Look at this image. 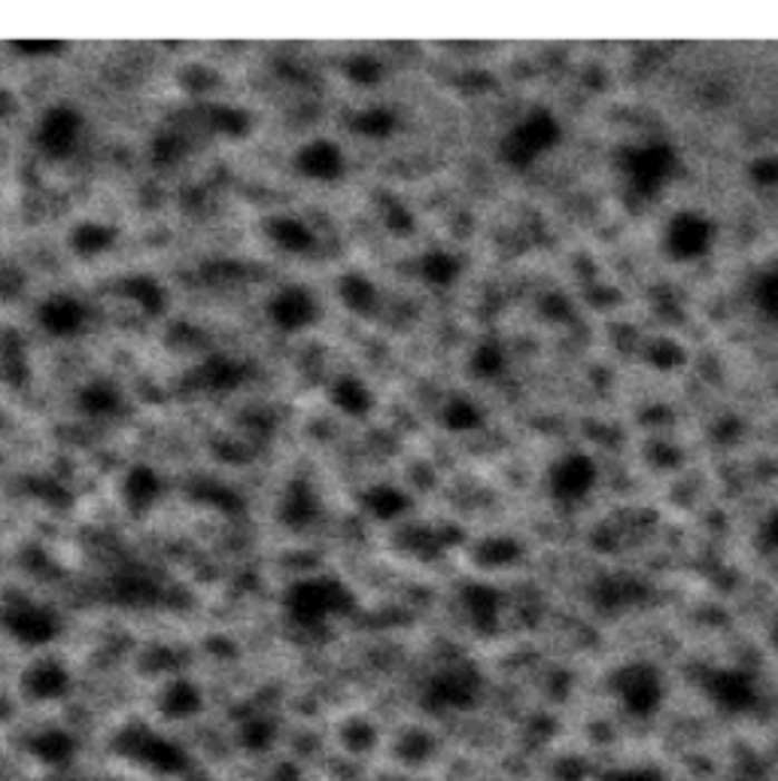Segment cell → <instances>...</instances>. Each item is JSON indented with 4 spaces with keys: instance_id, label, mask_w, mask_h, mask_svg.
I'll return each instance as SVG.
<instances>
[{
    "instance_id": "obj_10",
    "label": "cell",
    "mask_w": 778,
    "mask_h": 781,
    "mask_svg": "<svg viewBox=\"0 0 778 781\" xmlns=\"http://www.w3.org/2000/svg\"><path fill=\"white\" fill-rule=\"evenodd\" d=\"M706 696L712 700V705L723 714H748L760 705V691H757V679L751 672L736 670V666H721L712 670L702 681Z\"/></svg>"
},
{
    "instance_id": "obj_35",
    "label": "cell",
    "mask_w": 778,
    "mask_h": 781,
    "mask_svg": "<svg viewBox=\"0 0 778 781\" xmlns=\"http://www.w3.org/2000/svg\"><path fill=\"white\" fill-rule=\"evenodd\" d=\"M505 365H508V357H505L499 341H480V344L471 350V374H475V378H502V374H505Z\"/></svg>"
},
{
    "instance_id": "obj_36",
    "label": "cell",
    "mask_w": 778,
    "mask_h": 781,
    "mask_svg": "<svg viewBox=\"0 0 778 781\" xmlns=\"http://www.w3.org/2000/svg\"><path fill=\"white\" fill-rule=\"evenodd\" d=\"M237 739H241V745H244L246 751L259 754V751H268V748L278 742V724H274L271 717H262V714L246 717L244 724H241V730H237Z\"/></svg>"
},
{
    "instance_id": "obj_13",
    "label": "cell",
    "mask_w": 778,
    "mask_h": 781,
    "mask_svg": "<svg viewBox=\"0 0 778 781\" xmlns=\"http://www.w3.org/2000/svg\"><path fill=\"white\" fill-rule=\"evenodd\" d=\"M37 323H40L46 335L77 338L86 329V323H89V311H86V304L79 302V299L67 295V292H58V295H49L46 302H40Z\"/></svg>"
},
{
    "instance_id": "obj_4",
    "label": "cell",
    "mask_w": 778,
    "mask_h": 781,
    "mask_svg": "<svg viewBox=\"0 0 778 781\" xmlns=\"http://www.w3.org/2000/svg\"><path fill=\"white\" fill-rule=\"evenodd\" d=\"M617 165L626 179V189L633 192L635 198H657L679 170V153L667 140H648V144L621 149Z\"/></svg>"
},
{
    "instance_id": "obj_1",
    "label": "cell",
    "mask_w": 778,
    "mask_h": 781,
    "mask_svg": "<svg viewBox=\"0 0 778 781\" xmlns=\"http://www.w3.org/2000/svg\"><path fill=\"white\" fill-rule=\"evenodd\" d=\"M283 608L299 629H323L334 617H344L357 608V596L344 580L304 578L292 584L283 596Z\"/></svg>"
},
{
    "instance_id": "obj_44",
    "label": "cell",
    "mask_w": 778,
    "mask_h": 781,
    "mask_svg": "<svg viewBox=\"0 0 778 781\" xmlns=\"http://www.w3.org/2000/svg\"><path fill=\"white\" fill-rule=\"evenodd\" d=\"M399 781H401V779H399Z\"/></svg>"
},
{
    "instance_id": "obj_33",
    "label": "cell",
    "mask_w": 778,
    "mask_h": 781,
    "mask_svg": "<svg viewBox=\"0 0 778 781\" xmlns=\"http://www.w3.org/2000/svg\"><path fill=\"white\" fill-rule=\"evenodd\" d=\"M350 125H353L357 135L368 137V140H387V137L396 135L399 119H396V113L389 110V107H366V110H359L350 119Z\"/></svg>"
},
{
    "instance_id": "obj_37",
    "label": "cell",
    "mask_w": 778,
    "mask_h": 781,
    "mask_svg": "<svg viewBox=\"0 0 778 781\" xmlns=\"http://www.w3.org/2000/svg\"><path fill=\"white\" fill-rule=\"evenodd\" d=\"M751 302L764 320L778 323V269L757 274L755 286H751Z\"/></svg>"
},
{
    "instance_id": "obj_30",
    "label": "cell",
    "mask_w": 778,
    "mask_h": 781,
    "mask_svg": "<svg viewBox=\"0 0 778 781\" xmlns=\"http://www.w3.org/2000/svg\"><path fill=\"white\" fill-rule=\"evenodd\" d=\"M338 295H341L347 311L359 313V316H368L378 307V286L359 271H350V274L338 280Z\"/></svg>"
},
{
    "instance_id": "obj_22",
    "label": "cell",
    "mask_w": 778,
    "mask_h": 781,
    "mask_svg": "<svg viewBox=\"0 0 778 781\" xmlns=\"http://www.w3.org/2000/svg\"><path fill=\"white\" fill-rule=\"evenodd\" d=\"M463 608H466L468 621L478 626L480 633H493L499 624V590L489 584H466L463 590Z\"/></svg>"
},
{
    "instance_id": "obj_14",
    "label": "cell",
    "mask_w": 778,
    "mask_h": 781,
    "mask_svg": "<svg viewBox=\"0 0 778 781\" xmlns=\"http://www.w3.org/2000/svg\"><path fill=\"white\" fill-rule=\"evenodd\" d=\"M74 687V679L65 663L58 660H37L22 675V693L33 703H56L65 700Z\"/></svg>"
},
{
    "instance_id": "obj_25",
    "label": "cell",
    "mask_w": 778,
    "mask_h": 781,
    "mask_svg": "<svg viewBox=\"0 0 778 781\" xmlns=\"http://www.w3.org/2000/svg\"><path fill=\"white\" fill-rule=\"evenodd\" d=\"M417 271H420V280L426 286L450 290L456 280H459V274H463V262L450 250H429L417 262Z\"/></svg>"
},
{
    "instance_id": "obj_27",
    "label": "cell",
    "mask_w": 778,
    "mask_h": 781,
    "mask_svg": "<svg viewBox=\"0 0 778 781\" xmlns=\"http://www.w3.org/2000/svg\"><path fill=\"white\" fill-rule=\"evenodd\" d=\"M329 402L341 413H347V417H366V413L375 408V396H371V390L366 387V380L344 374V378H338L332 383Z\"/></svg>"
},
{
    "instance_id": "obj_7",
    "label": "cell",
    "mask_w": 778,
    "mask_h": 781,
    "mask_svg": "<svg viewBox=\"0 0 778 781\" xmlns=\"http://www.w3.org/2000/svg\"><path fill=\"white\" fill-rule=\"evenodd\" d=\"M718 228L700 211H681L663 228V250L672 262H700L714 246Z\"/></svg>"
},
{
    "instance_id": "obj_9",
    "label": "cell",
    "mask_w": 778,
    "mask_h": 781,
    "mask_svg": "<svg viewBox=\"0 0 778 781\" xmlns=\"http://www.w3.org/2000/svg\"><path fill=\"white\" fill-rule=\"evenodd\" d=\"M596 480H600V469H596L593 457L572 450V453L554 459V466L547 469V492L554 502L575 505L587 499Z\"/></svg>"
},
{
    "instance_id": "obj_3",
    "label": "cell",
    "mask_w": 778,
    "mask_h": 781,
    "mask_svg": "<svg viewBox=\"0 0 778 781\" xmlns=\"http://www.w3.org/2000/svg\"><path fill=\"white\" fill-rule=\"evenodd\" d=\"M113 751L123 760L140 767V770L156 772V775H177L189 767V754L186 748L174 742V739L162 736L153 726L140 724H125L116 739H113Z\"/></svg>"
},
{
    "instance_id": "obj_2",
    "label": "cell",
    "mask_w": 778,
    "mask_h": 781,
    "mask_svg": "<svg viewBox=\"0 0 778 781\" xmlns=\"http://www.w3.org/2000/svg\"><path fill=\"white\" fill-rule=\"evenodd\" d=\"M563 140V125L547 107H533L505 131L499 144V158L505 168L526 170L547 156Z\"/></svg>"
},
{
    "instance_id": "obj_31",
    "label": "cell",
    "mask_w": 778,
    "mask_h": 781,
    "mask_svg": "<svg viewBox=\"0 0 778 781\" xmlns=\"http://www.w3.org/2000/svg\"><path fill=\"white\" fill-rule=\"evenodd\" d=\"M484 423V411L475 399L468 396H450L441 408V426L447 432H456V436H466V432H475Z\"/></svg>"
},
{
    "instance_id": "obj_20",
    "label": "cell",
    "mask_w": 778,
    "mask_h": 781,
    "mask_svg": "<svg viewBox=\"0 0 778 781\" xmlns=\"http://www.w3.org/2000/svg\"><path fill=\"white\" fill-rule=\"evenodd\" d=\"M201 709H204V693L189 679H174L158 696V712L165 714L167 721H189L201 714Z\"/></svg>"
},
{
    "instance_id": "obj_34",
    "label": "cell",
    "mask_w": 778,
    "mask_h": 781,
    "mask_svg": "<svg viewBox=\"0 0 778 781\" xmlns=\"http://www.w3.org/2000/svg\"><path fill=\"white\" fill-rule=\"evenodd\" d=\"M204 125L211 128L213 135L223 137H244L250 131V116L237 107L228 104H213L204 110Z\"/></svg>"
},
{
    "instance_id": "obj_29",
    "label": "cell",
    "mask_w": 778,
    "mask_h": 781,
    "mask_svg": "<svg viewBox=\"0 0 778 781\" xmlns=\"http://www.w3.org/2000/svg\"><path fill=\"white\" fill-rule=\"evenodd\" d=\"M362 508H366L368 517H375L380 524H389L401 514L411 508V499L399 490V487H389V484H380V487H371L362 496Z\"/></svg>"
},
{
    "instance_id": "obj_19",
    "label": "cell",
    "mask_w": 778,
    "mask_h": 781,
    "mask_svg": "<svg viewBox=\"0 0 778 781\" xmlns=\"http://www.w3.org/2000/svg\"><path fill=\"white\" fill-rule=\"evenodd\" d=\"M113 599L123 605H156L162 599V584L140 566H128L113 578Z\"/></svg>"
},
{
    "instance_id": "obj_21",
    "label": "cell",
    "mask_w": 778,
    "mask_h": 781,
    "mask_svg": "<svg viewBox=\"0 0 778 781\" xmlns=\"http://www.w3.org/2000/svg\"><path fill=\"white\" fill-rule=\"evenodd\" d=\"M246 380V365L232 357L204 359L195 371V383L211 392H232Z\"/></svg>"
},
{
    "instance_id": "obj_12",
    "label": "cell",
    "mask_w": 778,
    "mask_h": 781,
    "mask_svg": "<svg viewBox=\"0 0 778 781\" xmlns=\"http://www.w3.org/2000/svg\"><path fill=\"white\" fill-rule=\"evenodd\" d=\"M317 316H320V304L308 286H283L268 302V320L286 335H299L304 329H311Z\"/></svg>"
},
{
    "instance_id": "obj_28",
    "label": "cell",
    "mask_w": 778,
    "mask_h": 781,
    "mask_svg": "<svg viewBox=\"0 0 778 781\" xmlns=\"http://www.w3.org/2000/svg\"><path fill=\"white\" fill-rule=\"evenodd\" d=\"M77 408L89 417H110L123 408V392L113 380H89L77 396Z\"/></svg>"
},
{
    "instance_id": "obj_18",
    "label": "cell",
    "mask_w": 778,
    "mask_h": 781,
    "mask_svg": "<svg viewBox=\"0 0 778 781\" xmlns=\"http://www.w3.org/2000/svg\"><path fill=\"white\" fill-rule=\"evenodd\" d=\"M28 751H31V758L37 763L52 767V770H65L67 763L77 758V739L61 726H46V730L28 739Z\"/></svg>"
},
{
    "instance_id": "obj_32",
    "label": "cell",
    "mask_w": 778,
    "mask_h": 781,
    "mask_svg": "<svg viewBox=\"0 0 778 781\" xmlns=\"http://www.w3.org/2000/svg\"><path fill=\"white\" fill-rule=\"evenodd\" d=\"M149 156H153L158 168H174V165H179L183 158L189 156V135L183 128H177V125H167V128H162L153 137Z\"/></svg>"
},
{
    "instance_id": "obj_11",
    "label": "cell",
    "mask_w": 778,
    "mask_h": 781,
    "mask_svg": "<svg viewBox=\"0 0 778 781\" xmlns=\"http://www.w3.org/2000/svg\"><path fill=\"white\" fill-rule=\"evenodd\" d=\"M480 693V675L475 666L468 663H450L441 672H435L429 687H426V700L435 709H466L478 700Z\"/></svg>"
},
{
    "instance_id": "obj_38",
    "label": "cell",
    "mask_w": 778,
    "mask_h": 781,
    "mask_svg": "<svg viewBox=\"0 0 778 781\" xmlns=\"http://www.w3.org/2000/svg\"><path fill=\"white\" fill-rule=\"evenodd\" d=\"M642 587L635 584L633 578H609L602 580L600 587H596V596H600V603L605 605V608H617V605H633L639 596H642Z\"/></svg>"
},
{
    "instance_id": "obj_41",
    "label": "cell",
    "mask_w": 778,
    "mask_h": 781,
    "mask_svg": "<svg viewBox=\"0 0 778 781\" xmlns=\"http://www.w3.org/2000/svg\"><path fill=\"white\" fill-rule=\"evenodd\" d=\"M10 46L19 52V56L43 58V56H58L67 43L65 40H12Z\"/></svg>"
},
{
    "instance_id": "obj_24",
    "label": "cell",
    "mask_w": 778,
    "mask_h": 781,
    "mask_svg": "<svg viewBox=\"0 0 778 781\" xmlns=\"http://www.w3.org/2000/svg\"><path fill=\"white\" fill-rule=\"evenodd\" d=\"M116 237H119L116 225L98 223V219H82V223L74 225V232H70L67 241H70V250L79 258H95L104 256L107 250H113Z\"/></svg>"
},
{
    "instance_id": "obj_26",
    "label": "cell",
    "mask_w": 778,
    "mask_h": 781,
    "mask_svg": "<svg viewBox=\"0 0 778 781\" xmlns=\"http://www.w3.org/2000/svg\"><path fill=\"white\" fill-rule=\"evenodd\" d=\"M119 292H123L128 302L137 304L146 316H158L167 307L165 286L153 274H132V277H125L119 283Z\"/></svg>"
},
{
    "instance_id": "obj_8",
    "label": "cell",
    "mask_w": 778,
    "mask_h": 781,
    "mask_svg": "<svg viewBox=\"0 0 778 781\" xmlns=\"http://www.w3.org/2000/svg\"><path fill=\"white\" fill-rule=\"evenodd\" d=\"M79 137H82V113L70 104H56L40 116L33 128V144L52 162H65L77 153Z\"/></svg>"
},
{
    "instance_id": "obj_17",
    "label": "cell",
    "mask_w": 778,
    "mask_h": 781,
    "mask_svg": "<svg viewBox=\"0 0 778 781\" xmlns=\"http://www.w3.org/2000/svg\"><path fill=\"white\" fill-rule=\"evenodd\" d=\"M280 524L292 529V533H304L317 524L320 517V496L313 490L308 480H292L290 487L283 490L278 505Z\"/></svg>"
},
{
    "instance_id": "obj_42",
    "label": "cell",
    "mask_w": 778,
    "mask_h": 781,
    "mask_svg": "<svg viewBox=\"0 0 778 781\" xmlns=\"http://www.w3.org/2000/svg\"><path fill=\"white\" fill-rule=\"evenodd\" d=\"M605 781H667L663 772L654 767H626V770H614L605 775Z\"/></svg>"
},
{
    "instance_id": "obj_6",
    "label": "cell",
    "mask_w": 778,
    "mask_h": 781,
    "mask_svg": "<svg viewBox=\"0 0 778 781\" xmlns=\"http://www.w3.org/2000/svg\"><path fill=\"white\" fill-rule=\"evenodd\" d=\"M612 693L626 714L654 717L667 700V684H663V675L654 663L633 660V663H623L612 675Z\"/></svg>"
},
{
    "instance_id": "obj_16",
    "label": "cell",
    "mask_w": 778,
    "mask_h": 781,
    "mask_svg": "<svg viewBox=\"0 0 778 781\" xmlns=\"http://www.w3.org/2000/svg\"><path fill=\"white\" fill-rule=\"evenodd\" d=\"M162 492H165L162 475L153 466H146V462H137V466L125 471L123 487H119L123 505L134 517H144L146 511H153V505L162 499Z\"/></svg>"
},
{
    "instance_id": "obj_5",
    "label": "cell",
    "mask_w": 778,
    "mask_h": 781,
    "mask_svg": "<svg viewBox=\"0 0 778 781\" xmlns=\"http://www.w3.org/2000/svg\"><path fill=\"white\" fill-rule=\"evenodd\" d=\"M0 626L3 633L25 647H46L61 636V614L52 605L37 603L28 596H12L0 608Z\"/></svg>"
},
{
    "instance_id": "obj_43",
    "label": "cell",
    "mask_w": 778,
    "mask_h": 781,
    "mask_svg": "<svg viewBox=\"0 0 778 781\" xmlns=\"http://www.w3.org/2000/svg\"><path fill=\"white\" fill-rule=\"evenodd\" d=\"M760 541L767 545V550H776L778 554V511H772L760 526Z\"/></svg>"
},
{
    "instance_id": "obj_15",
    "label": "cell",
    "mask_w": 778,
    "mask_h": 781,
    "mask_svg": "<svg viewBox=\"0 0 778 781\" xmlns=\"http://www.w3.org/2000/svg\"><path fill=\"white\" fill-rule=\"evenodd\" d=\"M344 165L347 162L341 146L334 144V140H325V137L304 144L299 153H295V170H299L301 177L317 179V183H332V179H338L344 174Z\"/></svg>"
},
{
    "instance_id": "obj_23",
    "label": "cell",
    "mask_w": 778,
    "mask_h": 781,
    "mask_svg": "<svg viewBox=\"0 0 778 781\" xmlns=\"http://www.w3.org/2000/svg\"><path fill=\"white\" fill-rule=\"evenodd\" d=\"M265 235L271 237V244H278L283 253H292V256L311 253L313 244H317V235L311 232V225L301 223L295 216H274V219H268Z\"/></svg>"
},
{
    "instance_id": "obj_40",
    "label": "cell",
    "mask_w": 778,
    "mask_h": 781,
    "mask_svg": "<svg viewBox=\"0 0 778 781\" xmlns=\"http://www.w3.org/2000/svg\"><path fill=\"white\" fill-rule=\"evenodd\" d=\"M748 177H751V183L755 186H760V189H776L778 186V156H760L751 162V168H748Z\"/></svg>"
},
{
    "instance_id": "obj_39",
    "label": "cell",
    "mask_w": 778,
    "mask_h": 781,
    "mask_svg": "<svg viewBox=\"0 0 778 781\" xmlns=\"http://www.w3.org/2000/svg\"><path fill=\"white\" fill-rule=\"evenodd\" d=\"M380 74H383V65L375 56H353L347 61V77L359 86H375L380 82Z\"/></svg>"
}]
</instances>
